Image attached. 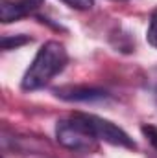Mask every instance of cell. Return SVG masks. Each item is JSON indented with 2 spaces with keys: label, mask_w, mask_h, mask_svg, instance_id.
<instances>
[{
  "label": "cell",
  "mask_w": 157,
  "mask_h": 158,
  "mask_svg": "<svg viewBox=\"0 0 157 158\" xmlns=\"http://www.w3.org/2000/svg\"><path fill=\"white\" fill-rule=\"evenodd\" d=\"M157 79V77H155ZM154 92H155V98H157V81H155V85H154Z\"/></svg>",
  "instance_id": "cell-10"
},
{
  "label": "cell",
  "mask_w": 157,
  "mask_h": 158,
  "mask_svg": "<svg viewBox=\"0 0 157 158\" xmlns=\"http://www.w3.org/2000/svg\"><path fill=\"white\" fill-rule=\"evenodd\" d=\"M56 138L65 149L76 153H94L98 149V138L83 118V112L59 119L56 125Z\"/></svg>",
  "instance_id": "cell-2"
},
{
  "label": "cell",
  "mask_w": 157,
  "mask_h": 158,
  "mask_svg": "<svg viewBox=\"0 0 157 158\" xmlns=\"http://www.w3.org/2000/svg\"><path fill=\"white\" fill-rule=\"evenodd\" d=\"M61 2H65L69 7L78 9V11H87L94 6V0H61Z\"/></svg>",
  "instance_id": "cell-8"
},
{
  "label": "cell",
  "mask_w": 157,
  "mask_h": 158,
  "mask_svg": "<svg viewBox=\"0 0 157 158\" xmlns=\"http://www.w3.org/2000/svg\"><path fill=\"white\" fill-rule=\"evenodd\" d=\"M115 2H124V0H115Z\"/></svg>",
  "instance_id": "cell-11"
},
{
  "label": "cell",
  "mask_w": 157,
  "mask_h": 158,
  "mask_svg": "<svg viewBox=\"0 0 157 158\" xmlns=\"http://www.w3.org/2000/svg\"><path fill=\"white\" fill-rule=\"evenodd\" d=\"M146 40L150 46L157 48V11L152 15L150 24H148V31H146Z\"/></svg>",
  "instance_id": "cell-7"
},
{
  "label": "cell",
  "mask_w": 157,
  "mask_h": 158,
  "mask_svg": "<svg viewBox=\"0 0 157 158\" xmlns=\"http://www.w3.org/2000/svg\"><path fill=\"white\" fill-rule=\"evenodd\" d=\"M141 131H142V134L148 138V142L157 149V127L155 125H142Z\"/></svg>",
  "instance_id": "cell-9"
},
{
  "label": "cell",
  "mask_w": 157,
  "mask_h": 158,
  "mask_svg": "<svg viewBox=\"0 0 157 158\" xmlns=\"http://www.w3.org/2000/svg\"><path fill=\"white\" fill-rule=\"evenodd\" d=\"M28 42H32V39L26 37V35H15V37L6 35V37H2V50H15V48L24 46Z\"/></svg>",
  "instance_id": "cell-6"
},
{
  "label": "cell",
  "mask_w": 157,
  "mask_h": 158,
  "mask_svg": "<svg viewBox=\"0 0 157 158\" xmlns=\"http://www.w3.org/2000/svg\"><path fill=\"white\" fill-rule=\"evenodd\" d=\"M69 63V53L65 46L57 40H48L39 48L32 64L28 66L24 77L20 81L22 90H39L48 85L57 74L65 70Z\"/></svg>",
  "instance_id": "cell-1"
},
{
  "label": "cell",
  "mask_w": 157,
  "mask_h": 158,
  "mask_svg": "<svg viewBox=\"0 0 157 158\" xmlns=\"http://www.w3.org/2000/svg\"><path fill=\"white\" fill-rule=\"evenodd\" d=\"M83 118L87 119V123L91 125V129L94 131L96 138L105 142V143H111L115 147H124V149H137V143L133 142V138L122 131L120 127H117L113 121L109 119H104L100 116H94V114H85L83 112Z\"/></svg>",
  "instance_id": "cell-3"
},
{
  "label": "cell",
  "mask_w": 157,
  "mask_h": 158,
  "mask_svg": "<svg viewBox=\"0 0 157 158\" xmlns=\"http://www.w3.org/2000/svg\"><path fill=\"white\" fill-rule=\"evenodd\" d=\"M44 0H0V20L4 24L20 20L30 13L37 11Z\"/></svg>",
  "instance_id": "cell-4"
},
{
  "label": "cell",
  "mask_w": 157,
  "mask_h": 158,
  "mask_svg": "<svg viewBox=\"0 0 157 158\" xmlns=\"http://www.w3.org/2000/svg\"><path fill=\"white\" fill-rule=\"evenodd\" d=\"M56 96L59 99H65V101H100V99H105L107 98V92L102 90V88H96V86H87V85H69V86H61V88H56Z\"/></svg>",
  "instance_id": "cell-5"
}]
</instances>
